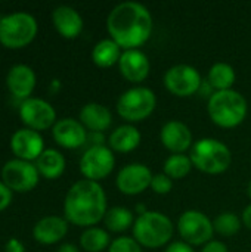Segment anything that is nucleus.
I'll use <instances>...</instances> for the list:
<instances>
[{"instance_id": "1", "label": "nucleus", "mask_w": 251, "mask_h": 252, "mask_svg": "<svg viewBox=\"0 0 251 252\" xmlns=\"http://www.w3.org/2000/svg\"><path fill=\"white\" fill-rule=\"evenodd\" d=\"M111 38L124 50L143 46L154 30V19L146 6L138 1L118 3L107 18Z\"/></svg>"}, {"instance_id": "2", "label": "nucleus", "mask_w": 251, "mask_h": 252, "mask_svg": "<svg viewBox=\"0 0 251 252\" xmlns=\"http://www.w3.org/2000/svg\"><path fill=\"white\" fill-rule=\"evenodd\" d=\"M107 195L98 182L78 180L67 192L64 216L68 223L78 227H93L107 214Z\"/></svg>"}, {"instance_id": "3", "label": "nucleus", "mask_w": 251, "mask_h": 252, "mask_svg": "<svg viewBox=\"0 0 251 252\" xmlns=\"http://www.w3.org/2000/svg\"><path fill=\"white\" fill-rule=\"evenodd\" d=\"M207 111L210 120L222 128H235L247 117V100L237 90L213 92L209 97Z\"/></svg>"}, {"instance_id": "4", "label": "nucleus", "mask_w": 251, "mask_h": 252, "mask_svg": "<svg viewBox=\"0 0 251 252\" xmlns=\"http://www.w3.org/2000/svg\"><path fill=\"white\" fill-rule=\"evenodd\" d=\"M133 239L143 248L155 250L167 245L173 238L172 220L160 211H146L141 214L132 227Z\"/></svg>"}, {"instance_id": "5", "label": "nucleus", "mask_w": 251, "mask_h": 252, "mask_svg": "<svg viewBox=\"0 0 251 252\" xmlns=\"http://www.w3.org/2000/svg\"><path fill=\"white\" fill-rule=\"evenodd\" d=\"M189 158L197 170L213 176L225 173L232 162L231 149L223 142L213 137L194 142Z\"/></svg>"}, {"instance_id": "6", "label": "nucleus", "mask_w": 251, "mask_h": 252, "mask_svg": "<svg viewBox=\"0 0 251 252\" xmlns=\"http://www.w3.org/2000/svg\"><path fill=\"white\" fill-rule=\"evenodd\" d=\"M38 32L37 19L25 12H12L0 18V44L7 49H22L28 46Z\"/></svg>"}, {"instance_id": "7", "label": "nucleus", "mask_w": 251, "mask_h": 252, "mask_svg": "<svg viewBox=\"0 0 251 252\" xmlns=\"http://www.w3.org/2000/svg\"><path fill=\"white\" fill-rule=\"evenodd\" d=\"M157 108L155 93L143 86H136L126 90L117 102L118 115L129 123L143 121L152 115Z\"/></svg>"}, {"instance_id": "8", "label": "nucleus", "mask_w": 251, "mask_h": 252, "mask_svg": "<svg viewBox=\"0 0 251 252\" xmlns=\"http://www.w3.org/2000/svg\"><path fill=\"white\" fill-rule=\"evenodd\" d=\"M178 232L183 242L191 247L206 245L213 241V221L198 210L185 211L178 220Z\"/></svg>"}, {"instance_id": "9", "label": "nucleus", "mask_w": 251, "mask_h": 252, "mask_svg": "<svg viewBox=\"0 0 251 252\" xmlns=\"http://www.w3.org/2000/svg\"><path fill=\"white\" fill-rule=\"evenodd\" d=\"M40 180V173L36 164L18 158L9 159L1 168V182L12 190L25 193L33 190Z\"/></svg>"}, {"instance_id": "10", "label": "nucleus", "mask_w": 251, "mask_h": 252, "mask_svg": "<svg viewBox=\"0 0 251 252\" xmlns=\"http://www.w3.org/2000/svg\"><path fill=\"white\" fill-rule=\"evenodd\" d=\"M115 167L114 152L108 146H90L80 158V173L86 180L98 182L108 177Z\"/></svg>"}, {"instance_id": "11", "label": "nucleus", "mask_w": 251, "mask_h": 252, "mask_svg": "<svg viewBox=\"0 0 251 252\" xmlns=\"http://www.w3.org/2000/svg\"><path fill=\"white\" fill-rule=\"evenodd\" d=\"M164 86L172 94L178 97H188L201 89L203 78L197 68L180 63L172 66L164 74Z\"/></svg>"}, {"instance_id": "12", "label": "nucleus", "mask_w": 251, "mask_h": 252, "mask_svg": "<svg viewBox=\"0 0 251 252\" xmlns=\"http://www.w3.org/2000/svg\"><path fill=\"white\" fill-rule=\"evenodd\" d=\"M19 118L27 126V128L41 131L52 128L56 120L55 108L41 97H28L19 105Z\"/></svg>"}, {"instance_id": "13", "label": "nucleus", "mask_w": 251, "mask_h": 252, "mask_svg": "<svg viewBox=\"0 0 251 252\" xmlns=\"http://www.w3.org/2000/svg\"><path fill=\"white\" fill-rule=\"evenodd\" d=\"M152 177H154L152 171L145 164L133 162L124 165L118 171L115 179V186L121 193L135 196L143 193L148 188H151Z\"/></svg>"}, {"instance_id": "14", "label": "nucleus", "mask_w": 251, "mask_h": 252, "mask_svg": "<svg viewBox=\"0 0 251 252\" xmlns=\"http://www.w3.org/2000/svg\"><path fill=\"white\" fill-rule=\"evenodd\" d=\"M10 149L18 159L33 162L43 154L44 140L36 130L19 128L10 137Z\"/></svg>"}, {"instance_id": "15", "label": "nucleus", "mask_w": 251, "mask_h": 252, "mask_svg": "<svg viewBox=\"0 0 251 252\" xmlns=\"http://www.w3.org/2000/svg\"><path fill=\"white\" fill-rule=\"evenodd\" d=\"M52 137L55 142L65 149H78L87 142L86 127L74 118H62L52 127Z\"/></svg>"}, {"instance_id": "16", "label": "nucleus", "mask_w": 251, "mask_h": 252, "mask_svg": "<svg viewBox=\"0 0 251 252\" xmlns=\"http://www.w3.org/2000/svg\"><path fill=\"white\" fill-rule=\"evenodd\" d=\"M37 84L36 72L31 66L25 63L13 65L6 74V86L10 94L21 102L31 97Z\"/></svg>"}, {"instance_id": "17", "label": "nucleus", "mask_w": 251, "mask_h": 252, "mask_svg": "<svg viewBox=\"0 0 251 252\" xmlns=\"http://www.w3.org/2000/svg\"><path fill=\"white\" fill-rule=\"evenodd\" d=\"M160 140L163 146L173 154H185L194 145L189 127L182 121H169L161 127Z\"/></svg>"}, {"instance_id": "18", "label": "nucleus", "mask_w": 251, "mask_h": 252, "mask_svg": "<svg viewBox=\"0 0 251 252\" xmlns=\"http://www.w3.org/2000/svg\"><path fill=\"white\" fill-rule=\"evenodd\" d=\"M118 69L127 81L142 83L149 75L151 63L148 56L142 50L132 49V50H124L121 53V58L118 61Z\"/></svg>"}, {"instance_id": "19", "label": "nucleus", "mask_w": 251, "mask_h": 252, "mask_svg": "<svg viewBox=\"0 0 251 252\" xmlns=\"http://www.w3.org/2000/svg\"><path fill=\"white\" fill-rule=\"evenodd\" d=\"M68 233V221L65 217L46 216L33 227V238L41 245H55Z\"/></svg>"}, {"instance_id": "20", "label": "nucleus", "mask_w": 251, "mask_h": 252, "mask_svg": "<svg viewBox=\"0 0 251 252\" xmlns=\"http://www.w3.org/2000/svg\"><path fill=\"white\" fill-rule=\"evenodd\" d=\"M52 22L58 34L67 40L77 38L81 34L83 27H84V21L81 15L74 7L67 6V4H61L53 9Z\"/></svg>"}, {"instance_id": "21", "label": "nucleus", "mask_w": 251, "mask_h": 252, "mask_svg": "<svg viewBox=\"0 0 251 252\" xmlns=\"http://www.w3.org/2000/svg\"><path fill=\"white\" fill-rule=\"evenodd\" d=\"M78 121L86 127V130H90V133H104L111 127L112 115L111 111L102 103L89 102L80 109Z\"/></svg>"}, {"instance_id": "22", "label": "nucleus", "mask_w": 251, "mask_h": 252, "mask_svg": "<svg viewBox=\"0 0 251 252\" xmlns=\"http://www.w3.org/2000/svg\"><path fill=\"white\" fill-rule=\"evenodd\" d=\"M141 140H142L141 131L132 124H124L117 127L109 134L108 145L112 152L129 154L141 145Z\"/></svg>"}, {"instance_id": "23", "label": "nucleus", "mask_w": 251, "mask_h": 252, "mask_svg": "<svg viewBox=\"0 0 251 252\" xmlns=\"http://www.w3.org/2000/svg\"><path fill=\"white\" fill-rule=\"evenodd\" d=\"M36 167L41 177L47 180H56L64 174L67 168V161L59 151L44 149L43 154L36 159Z\"/></svg>"}, {"instance_id": "24", "label": "nucleus", "mask_w": 251, "mask_h": 252, "mask_svg": "<svg viewBox=\"0 0 251 252\" xmlns=\"http://www.w3.org/2000/svg\"><path fill=\"white\" fill-rule=\"evenodd\" d=\"M121 53V47L112 38H104L93 46L92 61L99 68H111L118 63Z\"/></svg>"}, {"instance_id": "25", "label": "nucleus", "mask_w": 251, "mask_h": 252, "mask_svg": "<svg viewBox=\"0 0 251 252\" xmlns=\"http://www.w3.org/2000/svg\"><path fill=\"white\" fill-rule=\"evenodd\" d=\"M237 74L235 69L226 63V62H217L209 69L207 83L212 89H216V92L222 90H231L235 84Z\"/></svg>"}, {"instance_id": "26", "label": "nucleus", "mask_w": 251, "mask_h": 252, "mask_svg": "<svg viewBox=\"0 0 251 252\" xmlns=\"http://www.w3.org/2000/svg\"><path fill=\"white\" fill-rule=\"evenodd\" d=\"M104 223H105L107 230L114 232V233H121L133 227L135 217H133L132 210L126 207H112L107 211L104 217Z\"/></svg>"}, {"instance_id": "27", "label": "nucleus", "mask_w": 251, "mask_h": 252, "mask_svg": "<svg viewBox=\"0 0 251 252\" xmlns=\"http://www.w3.org/2000/svg\"><path fill=\"white\" fill-rule=\"evenodd\" d=\"M111 239L102 227H87L80 236V247L86 252H102L109 248Z\"/></svg>"}, {"instance_id": "28", "label": "nucleus", "mask_w": 251, "mask_h": 252, "mask_svg": "<svg viewBox=\"0 0 251 252\" xmlns=\"http://www.w3.org/2000/svg\"><path fill=\"white\" fill-rule=\"evenodd\" d=\"M192 161L185 154H173L164 161V174L172 180L185 179L192 170Z\"/></svg>"}, {"instance_id": "29", "label": "nucleus", "mask_w": 251, "mask_h": 252, "mask_svg": "<svg viewBox=\"0 0 251 252\" xmlns=\"http://www.w3.org/2000/svg\"><path fill=\"white\" fill-rule=\"evenodd\" d=\"M241 220L237 214L231 213V211H225V213H220L215 221H213V227H215V232L219 233L220 236L223 238H231V236H235L240 229H241Z\"/></svg>"}, {"instance_id": "30", "label": "nucleus", "mask_w": 251, "mask_h": 252, "mask_svg": "<svg viewBox=\"0 0 251 252\" xmlns=\"http://www.w3.org/2000/svg\"><path fill=\"white\" fill-rule=\"evenodd\" d=\"M108 252H142V247L133 238L120 236L111 242Z\"/></svg>"}, {"instance_id": "31", "label": "nucleus", "mask_w": 251, "mask_h": 252, "mask_svg": "<svg viewBox=\"0 0 251 252\" xmlns=\"http://www.w3.org/2000/svg\"><path fill=\"white\" fill-rule=\"evenodd\" d=\"M151 189L157 195H167L173 189V180L169 176H166L164 173L155 174L151 182Z\"/></svg>"}, {"instance_id": "32", "label": "nucleus", "mask_w": 251, "mask_h": 252, "mask_svg": "<svg viewBox=\"0 0 251 252\" xmlns=\"http://www.w3.org/2000/svg\"><path fill=\"white\" fill-rule=\"evenodd\" d=\"M12 199H13V192L3 182H0V213L12 204Z\"/></svg>"}, {"instance_id": "33", "label": "nucleus", "mask_w": 251, "mask_h": 252, "mask_svg": "<svg viewBox=\"0 0 251 252\" xmlns=\"http://www.w3.org/2000/svg\"><path fill=\"white\" fill-rule=\"evenodd\" d=\"M201 252H229L228 251V247L220 242V241H210L209 244H206L203 247Z\"/></svg>"}, {"instance_id": "34", "label": "nucleus", "mask_w": 251, "mask_h": 252, "mask_svg": "<svg viewBox=\"0 0 251 252\" xmlns=\"http://www.w3.org/2000/svg\"><path fill=\"white\" fill-rule=\"evenodd\" d=\"M4 252H25V247H24V244L19 239L10 238L4 244Z\"/></svg>"}, {"instance_id": "35", "label": "nucleus", "mask_w": 251, "mask_h": 252, "mask_svg": "<svg viewBox=\"0 0 251 252\" xmlns=\"http://www.w3.org/2000/svg\"><path fill=\"white\" fill-rule=\"evenodd\" d=\"M164 252H195V251H194V248H192L191 245H188L186 242L180 241V242H173V244H170V245L166 248V251Z\"/></svg>"}, {"instance_id": "36", "label": "nucleus", "mask_w": 251, "mask_h": 252, "mask_svg": "<svg viewBox=\"0 0 251 252\" xmlns=\"http://www.w3.org/2000/svg\"><path fill=\"white\" fill-rule=\"evenodd\" d=\"M241 221H243V224H244L247 229H250L251 230V204L249 205V207H246V210L243 211Z\"/></svg>"}, {"instance_id": "37", "label": "nucleus", "mask_w": 251, "mask_h": 252, "mask_svg": "<svg viewBox=\"0 0 251 252\" xmlns=\"http://www.w3.org/2000/svg\"><path fill=\"white\" fill-rule=\"evenodd\" d=\"M58 252H80L78 248L74 245V244H62L59 248H58Z\"/></svg>"}, {"instance_id": "38", "label": "nucleus", "mask_w": 251, "mask_h": 252, "mask_svg": "<svg viewBox=\"0 0 251 252\" xmlns=\"http://www.w3.org/2000/svg\"><path fill=\"white\" fill-rule=\"evenodd\" d=\"M247 195L251 198V180L250 183H249V188H247Z\"/></svg>"}]
</instances>
